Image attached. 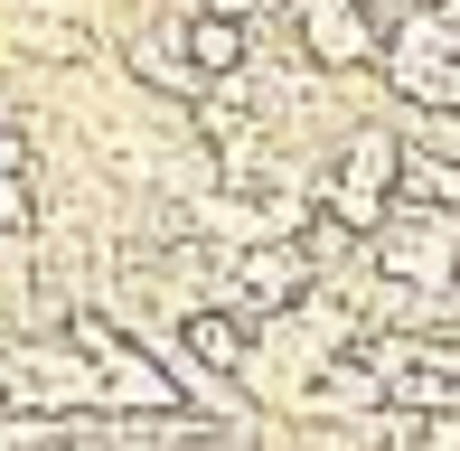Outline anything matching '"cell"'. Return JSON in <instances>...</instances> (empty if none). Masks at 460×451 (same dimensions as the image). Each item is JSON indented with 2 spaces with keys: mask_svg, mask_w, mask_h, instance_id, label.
I'll return each mask as SVG.
<instances>
[{
  "mask_svg": "<svg viewBox=\"0 0 460 451\" xmlns=\"http://www.w3.org/2000/svg\"><path fill=\"white\" fill-rule=\"evenodd\" d=\"M0 414H38V423L103 414V367H94L66 330L0 339Z\"/></svg>",
  "mask_w": 460,
  "mask_h": 451,
  "instance_id": "6da1fadb",
  "label": "cell"
},
{
  "mask_svg": "<svg viewBox=\"0 0 460 451\" xmlns=\"http://www.w3.org/2000/svg\"><path fill=\"white\" fill-rule=\"evenodd\" d=\"M367 254H376L385 282L451 292V273H460V208H404V198H394V217L367 235Z\"/></svg>",
  "mask_w": 460,
  "mask_h": 451,
  "instance_id": "7a4b0ae2",
  "label": "cell"
},
{
  "mask_svg": "<svg viewBox=\"0 0 460 451\" xmlns=\"http://www.w3.org/2000/svg\"><path fill=\"white\" fill-rule=\"evenodd\" d=\"M282 38L310 75H376L385 66V19H367L358 0H291Z\"/></svg>",
  "mask_w": 460,
  "mask_h": 451,
  "instance_id": "3957f363",
  "label": "cell"
},
{
  "mask_svg": "<svg viewBox=\"0 0 460 451\" xmlns=\"http://www.w3.org/2000/svg\"><path fill=\"white\" fill-rule=\"evenodd\" d=\"M310 292H320V263H310L301 235H263V244H244V254H226V301L254 311V320L301 311Z\"/></svg>",
  "mask_w": 460,
  "mask_h": 451,
  "instance_id": "277c9868",
  "label": "cell"
},
{
  "mask_svg": "<svg viewBox=\"0 0 460 451\" xmlns=\"http://www.w3.org/2000/svg\"><path fill=\"white\" fill-rule=\"evenodd\" d=\"M122 66H132V85H151L160 104H198V94H207V75L188 66V29H179V10L160 19V29H132V38H122Z\"/></svg>",
  "mask_w": 460,
  "mask_h": 451,
  "instance_id": "5b68a950",
  "label": "cell"
},
{
  "mask_svg": "<svg viewBox=\"0 0 460 451\" xmlns=\"http://www.w3.org/2000/svg\"><path fill=\"white\" fill-rule=\"evenodd\" d=\"M188 29V66L207 75V85H235V75H254V19H226V10H179Z\"/></svg>",
  "mask_w": 460,
  "mask_h": 451,
  "instance_id": "8992f818",
  "label": "cell"
},
{
  "mask_svg": "<svg viewBox=\"0 0 460 451\" xmlns=\"http://www.w3.org/2000/svg\"><path fill=\"white\" fill-rule=\"evenodd\" d=\"M19 48L66 66V57H85V29H75V19H19Z\"/></svg>",
  "mask_w": 460,
  "mask_h": 451,
  "instance_id": "52a82bcc",
  "label": "cell"
},
{
  "mask_svg": "<svg viewBox=\"0 0 460 451\" xmlns=\"http://www.w3.org/2000/svg\"><path fill=\"white\" fill-rule=\"evenodd\" d=\"M0 235H38V189H29V170H0Z\"/></svg>",
  "mask_w": 460,
  "mask_h": 451,
  "instance_id": "ba28073f",
  "label": "cell"
},
{
  "mask_svg": "<svg viewBox=\"0 0 460 451\" xmlns=\"http://www.w3.org/2000/svg\"><path fill=\"white\" fill-rule=\"evenodd\" d=\"M358 10H367V19H385V29H394V19H404L413 0H358Z\"/></svg>",
  "mask_w": 460,
  "mask_h": 451,
  "instance_id": "9c48e42d",
  "label": "cell"
},
{
  "mask_svg": "<svg viewBox=\"0 0 460 451\" xmlns=\"http://www.w3.org/2000/svg\"><path fill=\"white\" fill-rule=\"evenodd\" d=\"M413 10H442V0H413Z\"/></svg>",
  "mask_w": 460,
  "mask_h": 451,
  "instance_id": "30bf717a",
  "label": "cell"
},
{
  "mask_svg": "<svg viewBox=\"0 0 460 451\" xmlns=\"http://www.w3.org/2000/svg\"><path fill=\"white\" fill-rule=\"evenodd\" d=\"M451 301H460V273H451Z\"/></svg>",
  "mask_w": 460,
  "mask_h": 451,
  "instance_id": "8fae6325",
  "label": "cell"
}]
</instances>
